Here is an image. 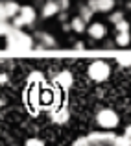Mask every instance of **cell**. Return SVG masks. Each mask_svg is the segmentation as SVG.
<instances>
[{
  "label": "cell",
  "instance_id": "1",
  "mask_svg": "<svg viewBox=\"0 0 131 146\" xmlns=\"http://www.w3.org/2000/svg\"><path fill=\"white\" fill-rule=\"evenodd\" d=\"M6 44H7V48H19V50H28V48L32 50L35 46L33 37L28 35L26 32H22L21 28H15L13 32L6 37Z\"/></svg>",
  "mask_w": 131,
  "mask_h": 146
},
{
  "label": "cell",
  "instance_id": "2",
  "mask_svg": "<svg viewBox=\"0 0 131 146\" xmlns=\"http://www.w3.org/2000/svg\"><path fill=\"white\" fill-rule=\"evenodd\" d=\"M87 76L96 83L105 82V80H109V76H111V65L107 63L105 59L91 61V65H89V68H87Z\"/></svg>",
  "mask_w": 131,
  "mask_h": 146
},
{
  "label": "cell",
  "instance_id": "3",
  "mask_svg": "<svg viewBox=\"0 0 131 146\" xmlns=\"http://www.w3.org/2000/svg\"><path fill=\"white\" fill-rule=\"evenodd\" d=\"M96 124H98L102 129L111 131V129H114L118 124H120V117H118V113L114 109L103 107V109H100L98 113H96Z\"/></svg>",
  "mask_w": 131,
  "mask_h": 146
},
{
  "label": "cell",
  "instance_id": "4",
  "mask_svg": "<svg viewBox=\"0 0 131 146\" xmlns=\"http://www.w3.org/2000/svg\"><path fill=\"white\" fill-rule=\"evenodd\" d=\"M37 21V11L33 6H22L21 13L13 19V26L15 28H26V26H33Z\"/></svg>",
  "mask_w": 131,
  "mask_h": 146
},
{
  "label": "cell",
  "instance_id": "5",
  "mask_svg": "<svg viewBox=\"0 0 131 146\" xmlns=\"http://www.w3.org/2000/svg\"><path fill=\"white\" fill-rule=\"evenodd\" d=\"M21 4L15 0H2L0 2V21L2 22H13V19L21 13Z\"/></svg>",
  "mask_w": 131,
  "mask_h": 146
},
{
  "label": "cell",
  "instance_id": "6",
  "mask_svg": "<svg viewBox=\"0 0 131 146\" xmlns=\"http://www.w3.org/2000/svg\"><path fill=\"white\" fill-rule=\"evenodd\" d=\"M116 133L107 131V129H102V131H91L87 135L89 143L91 144H102V146H113L114 141H116Z\"/></svg>",
  "mask_w": 131,
  "mask_h": 146
},
{
  "label": "cell",
  "instance_id": "7",
  "mask_svg": "<svg viewBox=\"0 0 131 146\" xmlns=\"http://www.w3.org/2000/svg\"><path fill=\"white\" fill-rule=\"evenodd\" d=\"M59 13H61L59 0H44L43 6H41V11H39L41 19H52V17H56V15H59Z\"/></svg>",
  "mask_w": 131,
  "mask_h": 146
},
{
  "label": "cell",
  "instance_id": "8",
  "mask_svg": "<svg viewBox=\"0 0 131 146\" xmlns=\"http://www.w3.org/2000/svg\"><path fill=\"white\" fill-rule=\"evenodd\" d=\"M87 33L94 41H103L107 37V26L103 22H91L87 28Z\"/></svg>",
  "mask_w": 131,
  "mask_h": 146
},
{
  "label": "cell",
  "instance_id": "9",
  "mask_svg": "<svg viewBox=\"0 0 131 146\" xmlns=\"http://www.w3.org/2000/svg\"><path fill=\"white\" fill-rule=\"evenodd\" d=\"M35 39L39 41V43L35 44L37 48H56V46H57L56 37L50 35L48 32H43V30H39V32L35 33Z\"/></svg>",
  "mask_w": 131,
  "mask_h": 146
},
{
  "label": "cell",
  "instance_id": "10",
  "mask_svg": "<svg viewBox=\"0 0 131 146\" xmlns=\"http://www.w3.org/2000/svg\"><path fill=\"white\" fill-rule=\"evenodd\" d=\"M68 118H70V111H68L67 106H59L52 111V120L56 124H65Z\"/></svg>",
  "mask_w": 131,
  "mask_h": 146
},
{
  "label": "cell",
  "instance_id": "11",
  "mask_svg": "<svg viewBox=\"0 0 131 146\" xmlns=\"http://www.w3.org/2000/svg\"><path fill=\"white\" fill-rule=\"evenodd\" d=\"M72 82H74V76L70 70H61L56 74V83H59V87H63V89H68Z\"/></svg>",
  "mask_w": 131,
  "mask_h": 146
},
{
  "label": "cell",
  "instance_id": "12",
  "mask_svg": "<svg viewBox=\"0 0 131 146\" xmlns=\"http://www.w3.org/2000/svg\"><path fill=\"white\" fill-rule=\"evenodd\" d=\"M87 24H89V22H85L79 15H76V17L70 19V26H72V32H74V33H85L87 28H89Z\"/></svg>",
  "mask_w": 131,
  "mask_h": 146
},
{
  "label": "cell",
  "instance_id": "13",
  "mask_svg": "<svg viewBox=\"0 0 131 146\" xmlns=\"http://www.w3.org/2000/svg\"><path fill=\"white\" fill-rule=\"evenodd\" d=\"M114 7H116V2L114 0H98V13H113Z\"/></svg>",
  "mask_w": 131,
  "mask_h": 146
},
{
  "label": "cell",
  "instance_id": "14",
  "mask_svg": "<svg viewBox=\"0 0 131 146\" xmlns=\"http://www.w3.org/2000/svg\"><path fill=\"white\" fill-rule=\"evenodd\" d=\"M78 15H79V17H81L85 22H91L92 17H94V11H92L91 7L87 6V2H83V4H79V6H78Z\"/></svg>",
  "mask_w": 131,
  "mask_h": 146
},
{
  "label": "cell",
  "instance_id": "15",
  "mask_svg": "<svg viewBox=\"0 0 131 146\" xmlns=\"http://www.w3.org/2000/svg\"><path fill=\"white\" fill-rule=\"evenodd\" d=\"M114 43H116V46H129L131 33L129 32H116L114 33Z\"/></svg>",
  "mask_w": 131,
  "mask_h": 146
},
{
  "label": "cell",
  "instance_id": "16",
  "mask_svg": "<svg viewBox=\"0 0 131 146\" xmlns=\"http://www.w3.org/2000/svg\"><path fill=\"white\" fill-rule=\"evenodd\" d=\"M28 96H30V106H39L41 104V91H37V87H33V89L30 91Z\"/></svg>",
  "mask_w": 131,
  "mask_h": 146
},
{
  "label": "cell",
  "instance_id": "17",
  "mask_svg": "<svg viewBox=\"0 0 131 146\" xmlns=\"http://www.w3.org/2000/svg\"><path fill=\"white\" fill-rule=\"evenodd\" d=\"M13 30H15L13 22H2V21H0V35H2L4 39H6V37L13 32Z\"/></svg>",
  "mask_w": 131,
  "mask_h": 146
},
{
  "label": "cell",
  "instance_id": "18",
  "mask_svg": "<svg viewBox=\"0 0 131 146\" xmlns=\"http://www.w3.org/2000/svg\"><path fill=\"white\" fill-rule=\"evenodd\" d=\"M43 80H44V74L39 70L30 72V76H28V83H43Z\"/></svg>",
  "mask_w": 131,
  "mask_h": 146
},
{
  "label": "cell",
  "instance_id": "19",
  "mask_svg": "<svg viewBox=\"0 0 131 146\" xmlns=\"http://www.w3.org/2000/svg\"><path fill=\"white\" fill-rule=\"evenodd\" d=\"M124 19H126L124 11H113V13L109 15V22H111V24H118V22H122Z\"/></svg>",
  "mask_w": 131,
  "mask_h": 146
},
{
  "label": "cell",
  "instance_id": "20",
  "mask_svg": "<svg viewBox=\"0 0 131 146\" xmlns=\"http://www.w3.org/2000/svg\"><path fill=\"white\" fill-rule=\"evenodd\" d=\"M116 61H118V65H122V67H131V54H118Z\"/></svg>",
  "mask_w": 131,
  "mask_h": 146
},
{
  "label": "cell",
  "instance_id": "21",
  "mask_svg": "<svg viewBox=\"0 0 131 146\" xmlns=\"http://www.w3.org/2000/svg\"><path fill=\"white\" fill-rule=\"evenodd\" d=\"M129 30H131V22L126 21V19L118 24H114V32H129Z\"/></svg>",
  "mask_w": 131,
  "mask_h": 146
},
{
  "label": "cell",
  "instance_id": "22",
  "mask_svg": "<svg viewBox=\"0 0 131 146\" xmlns=\"http://www.w3.org/2000/svg\"><path fill=\"white\" fill-rule=\"evenodd\" d=\"M24 146H46L43 139H39V137H30V139H26Z\"/></svg>",
  "mask_w": 131,
  "mask_h": 146
},
{
  "label": "cell",
  "instance_id": "23",
  "mask_svg": "<svg viewBox=\"0 0 131 146\" xmlns=\"http://www.w3.org/2000/svg\"><path fill=\"white\" fill-rule=\"evenodd\" d=\"M113 146H131V141H129L126 135H118Z\"/></svg>",
  "mask_w": 131,
  "mask_h": 146
},
{
  "label": "cell",
  "instance_id": "24",
  "mask_svg": "<svg viewBox=\"0 0 131 146\" xmlns=\"http://www.w3.org/2000/svg\"><path fill=\"white\" fill-rule=\"evenodd\" d=\"M72 146H91V143H89V139H87V135H83V137H79L78 141H76Z\"/></svg>",
  "mask_w": 131,
  "mask_h": 146
},
{
  "label": "cell",
  "instance_id": "25",
  "mask_svg": "<svg viewBox=\"0 0 131 146\" xmlns=\"http://www.w3.org/2000/svg\"><path fill=\"white\" fill-rule=\"evenodd\" d=\"M87 6L91 7L94 13H98V0H87Z\"/></svg>",
  "mask_w": 131,
  "mask_h": 146
},
{
  "label": "cell",
  "instance_id": "26",
  "mask_svg": "<svg viewBox=\"0 0 131 146\" xmlns=\"http://www.w3.org/2000/svg\"><path fill=\"white\" fill-rule=\"evenodd\" d=\"M59 4H61V11H67L70 7V0H59Z\"/></svg>",
  "mask_w": 131,
  "mask_h": 146
},
{
  "label": "cell",
  "instance_id": "27",
  "mask_svg": "<svg viewBox=\"0 0 131 146\" xmlns=\"http://www.w3.org/2000/svg\"><path fill=\"white\" fill-rule=\"evenodd\" d=\"M7 80H9V78H7V72H2V74H0V83H2V85H6Z\"/></svg>",
  "mask_w": 131,
  "mask_h": 146
},
{
  "label": "cell",
  "instance_id": "28",
  "mask_svg": "<svg viewBox=\"0 0 131 146\" xmlns=\"http://www.w3.org/2000/svg\"><path fill=\"white\" fill-rule=\"evenodd\" d=\"M74 48L76 50H83L85 48V43H83V41H78V43H74Z\"/></svg>",
  "mask_w": 131,
  "mask_h": 146
},
{
  "label": "cell",
  "instance_id": "29",
  "mask_svg": "<svg viewBox=\"0 0 131 146\" xmlns=\"http://www.w3.org/2000/svg\"><path fill=\"white\" fill-rule=\"evenodd\" d=\"M124 135H126V137H128V139L131 141V126H128V128L124 129Z\"/></svg>",
  "mask_w": 131,
  "mask_h": 146
},
{
  "label": "cell",
  "instance_id": "30",
  "mask_svg": "<svg viewBox=\"0 0 131 146\" xmlns=\"http://www.w3.org/2000/svg\"><path fill=\"white\" fill-rule=\"evenodd\" d=\"M114 46H116L114 41H107V43H105V48H114Z\"/></svg>",
  "mask_w": 131,
  "mask_h": 146
},
{
  "label": "cell",
  "instance_id": "31",
  "mask_svg": "<svg viewBox=\"0 0 131 146\" xmlns=\"http://www.w3.org/2000/svg\"><path fill=\"white\" fill-rule=\"evenodd\" d=\"M126 9H129V11H131V2H128V4H126Z\"/></svg>",
  "mask_w": 131,
  "mask_h": 146
},
{
  "label": "cell",
  "instance_id": "32",
  "mask_svg": "<svg viewBox=\"0 0 131 146\" xmlns=\"http://www.w3.org/2000/svg\"><path fill=\"white\" fill-rule=\"evenodd\" d=\"M91 146H102V144H91Z\"/></svg>",
  "mask_w": 131,
  "mask_h": 146
}]
</instances>
